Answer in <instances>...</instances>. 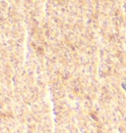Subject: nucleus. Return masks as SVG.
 <instances>
[]
</instances>
